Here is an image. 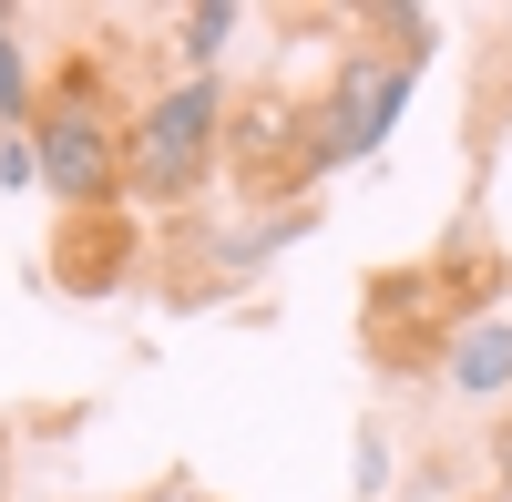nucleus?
Instances as JSON below:
<instances>
[{
  "instance_id": "nucleus-1",
  "label": "nucleus",
  "mask_w": 512,
  "mask_h": 502,
  "mask_svg": "<svg viewBox=\"0 0 512 502\" xmlns=\"http://www.w3.org/2000/svg\"><path fill=\"white\" fill-rule=\"evenodd\" d=\"M431 41H441L431 11H369V41H349V52L328 62L318 103H308V185L369 164L379 144L400 134V113H410V93H420Z\"/></svg>"
},
{
  "instance_id": "nucleus-2",
  "label": "nucleus",
  "mask_w": 512,
  "mask_h": 502,
  "mask_svg": "<svg viewBox=\"0 0 512 502\" xmlns=\"http://www.w3.org/2000/svg\"><path fill=\"white\" fill-rule=\"evenodd\" d=\"M226 72H175L123 103V205H195L226 164Z\"/></svg>"
},
{
  "instance_id": "nucleus-3",
  "label": "nucleus",
  "mask_w": 512,
  "mask_h": 502,
  "mask_svg": "<svg viewBox=\"0 0 512 502\" xmlns=\"http://www.w3.org/2000/svg\"><path fill=\"white\" fill-rule=\"evenodd\" d=\"M31 164H41V195L62 216H93V205H123V103H113V72L103 52L62 62V82L31 103Z\"/></svg>"
},
{
  "instance_id": "nucleus-4",
  "label": "nucleus",
  "mask_w": 512,
  "mask_h": 502,
  "mask_svg": "<svg viewBox=\"0 0 512 502\" xmlns=\"http://www.w3.org/2000/svg\"><path fill=\"white\" fill-rule=\"evenodd\" d=\"M62 287L72 298H113V287H134L144 267V216L134 205H93V216H62Z\"/></svg>"
},
{
  "instance_id": "nucleus-5",
  "label": "nucleus",
  "mask_w": 512,
  "mask_h": 502,
  "mask_svg": "<svg viewBox=\"0 0 512 502\" xmlns=\"http://www.w3.org/2000/svg\"><path fill=\"white\" fill-rule=\"evenodd\" d=\"M226 164L277 205L287 185H308V113H287V103H236V113H226Z\"/></svg>"
},
{
  "instance_id": "nucleus-6",
  "label": "nucleus",
  "mask_w": 512,
  "mask_h": 502,
  "mask_svg": "<svg viewBox=\"0 0 512 502\" xmlns=\"http://www.w3.org/2000/svg\"><path fill=\"white\" fill-rule=\"evenodd\" d=\"M441 380H451L461 400H512V308H502V318L461 308V318L441 328Z\"/></svg>"
},
{
  "instance_id": "nucleus-7",
  "label": "nucleus",
  "mask_w": 512,
  "mask_h": 502,
  "mask_svg": "<svg viewBox=\"0 0 512 502\" xmlns=\"http://www.w3.org/2000/svg\"><path fill=\"white\" fill-rule=\"evenodd\" d=\"M164 31H175V62H185V72H216V62L236 52L246 11H236V0H195V11H175Z\"/></svg>"
},
{
  "instance_id": "nucleus-8",
  "label": "nucleus",
  "mask_w": 512,
  "mask_h": 502,
  "mask_svg": "<svg viewBox=\"0 0 512 502\" xmlns=\"http://www.w3.org/2000/svg\"><path fill=\"white\" fill-rule=\"evenodd\" d=\"M31 103H41V82H31V52H21V21L0 11V134H21Z\"/></svg>"
},
{
  "instance_id": "nucleus-9",
  "label": "nucleus",
  "mask_w": 512,
  "mask_h": 502,
  "mask_svg": "<svg viewBox=\"0 0 512 502\" xmlns=\"http://www.w3.org/2000/svg\"><path fill=\"white\" fill-rule=\"evenodd\" d=\"M0 185H11V195H31V185H41V164H31V134H0Z\"/></svg>"
},
{
  "instance_id": "nucleus-10",
  "label": "nucleus",
  "mask_w": 512,
  "mask_h": 502,
  "mask_svg": "<svg viewBox=\"0 0 512 502\" xmlns=\"http://www.w3.org/2000/svg\"><path fill=\"white\" fill-rule=\"evenodd\" d=\"M379 482H390V451H379V431H359V502H379Z\"/></svg>"
},
{
  "instance_id": "nucleus-11",
  "label": "nucleus",
  "mask_w": 512,
  "mask_h": 502,
  "mask_svg": "<svg viewBox=\"0 0 512 502\" xmlns=\"http://www.w3.org/2000/svg\"><path fill=\"white\" fill-rule=\"evenodd\" d=\"M134 502H216V492H205V482H195V472H164V482H144V492H134Z\"/></svg>"
},
{
  "instance_id": "nucleus-12",
  "label": "nucleus",
  "mask_w": 512,
  "mask_h": 502,
  "mask_svg": "<svg viewBox=\"0 0 512 502\" xmlns=\"http://www.w3.org/2000/svg\"><path fill=\"white\" fill-rule=\"evenodd\" d=\"M492 482L512 492V421H492Z\"/></svg>"
},
{
  "instance_id": "nucleus-13",
  "label": "nucleus",
  "mask_w": 512,
  "mask_h": 502,
  "mask_svg": "<svg viewBox=\"0 0 512 502\" xmlns=\"http://www.w3.org/2000/svg\"><path fill=\"white\" fill-rule=\"evenodd\" d=\"M0 502H11V421H0Z\"/></svg>"
},
{
  "instance_id": "nucleus-14",
  "label": "nucleus",
  "mask_w": 512,
  "mask_h": 502,
  "mask_svg": "<svg viewBox=\"0 0 512 502\" xmlns=\"http://www.w3.org/2000/svg\"><path fill=\"white\" fill-rule=\"evenodd\" d=\"M492 134H512V93H502V103H492Z\"/></svg>"
}]
</instances>
